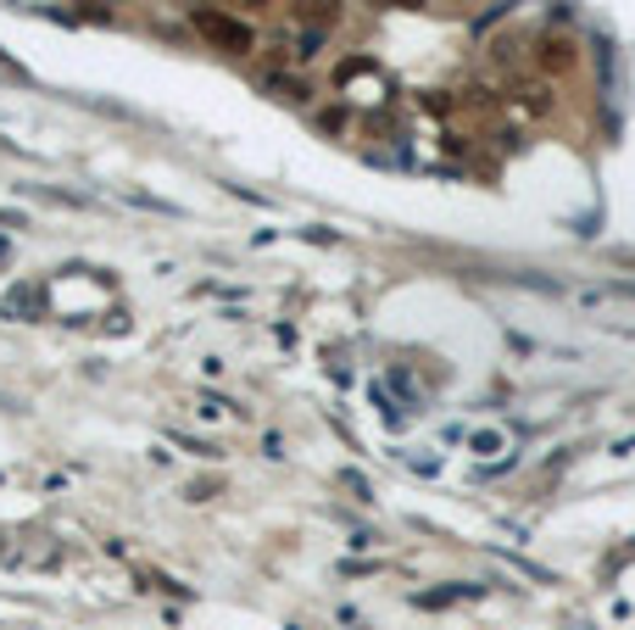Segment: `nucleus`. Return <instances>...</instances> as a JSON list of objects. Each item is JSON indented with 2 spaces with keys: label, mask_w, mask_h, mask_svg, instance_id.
Listing matches in <instances>:
<instances>
[{
  "label": "nucleus",
  "mask_w": 635,
  "mask_h": 630,
  "mask_svg": "<svg viewBox=\"0 0 635 630\" xmlns=\"http://www.w3.org/2000/svg\"><path fill=\"white\" fill-rule=\"evenodd\" d=\"M296 23H302L307 34L334 28V23H340V0H296Z\"/></svg>",
  "instance_id": "20e7f679"
},
{
  "label": "nucleus",
  "mask_w": 635,
  "mask_h": 630,
  "mask_svg": "<svg viewBox=\"0 0 635 630\" xmlns=\"http://www.w3.org/2000/svg\"><path fill=\"white\" fill-rule=\"evenodd\" d=\"M268 89L279 95V101H307V95H313L302 78H268Z\"/></svg>",
  "instance_id": "39448f33"
},
{
  "label": "nucleus",
  "mask_w": 635,
  "mask_h": 630,
  "mask_svg": "<svg viewBox=\"0 0 635 630\" xmlns=\"http://www.w3.org/2000/svg\"><path fill=\"white\" fill-rule=\"evenodd\" d=\"M535 68H541V78L574 73V68H579V45H574L563 28H547L541 39H535Z\"/></svg>",
  "instance_id": "7ed1b4c3"
},
{
  "label": "nucleus",
  "mask_w": 635,
  "mask_h": 630,
  "mask_svg": "<svg viewBox=\"0 0 635 630\" xmlns=\"http://www.w3.org/2000/svg\"><path fill=\"white\" fill-rule=\"evenodd\" d=\"M552 84L547 78H513L508 84V112L513 118H524V123H535V118H552Z\"/></svg>",
  "instance_id": "f03ea898"
},
{
  "label": "nucleus",
  "mask_w": 635,
  "mask_h": 630,
  "mask_svg": "<svg viewBox=\"0 0 635 630\" xmlns=\"http://www.w3.org/2000/svg\"><path fill=\"white\" fill-rule=\"evenodd\" d=\"M234 7H252V12H273L279 0H234Z\"/></svg>",
  "instance_id": "423d86ee"
},
{
  "label": "nucleus",
  "mask_w": 635,
  "mask_h": 630,
  "mask_svg": "<svg viewBox=\"0 0 635 630\" xmlns=\"http://www.w3.org/2000/svg\"><path fill=\"white\" fill-rule=\"evenodd\" d=\"M396 7H407V12H418V7H424V0H396Z\"/></svg>",
  "instance_id": "0eeeda50"
},
{
  "label": "nucleus",
  "mask_w": 635,
  "mask_h": 630,
  "mask_svg": "<svg viewBox=\"0 0 635 630\" xmlns=\"http://www.w3.org/2000/svg\"><path fill=\"white\" fill-rule=\"evenodd\" d=\"M195 34H202L212 51H229V57H252L257 51V28L246 17H229V12H212V7H195L190 12Z\"/></svg>",
  "instance_id": "f257e3e1"
}]
</instances>
